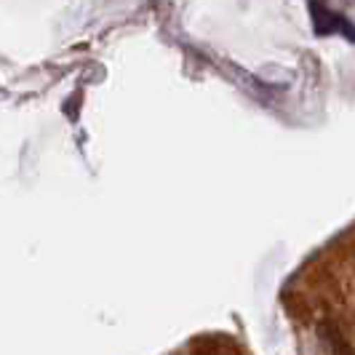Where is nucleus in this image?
I'll return each mask as SVG.
<instances>
[{
	"instance_id": "f257e3e1",
	"label": "nucleus",
	"mask_w": 355,
	"mask_h": 355,
	"mask_svg": "<svg viewBox=\"0 0 355 355\" xmlns=\"http://www.w3.org/2000/svg\"><path fill=\"white\" fill-rule=\"evenodd\" d=\"M326 337H329V345H331V350H334V355H353V350H350V345L345 342V337H342V334H337V331H331V329H326Z\"/></svg>"
}]
</instances>
